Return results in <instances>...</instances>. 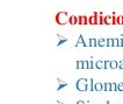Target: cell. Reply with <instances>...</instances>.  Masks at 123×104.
Returning <instances> with one entry per match:
<instances>
[{
    "label": "cell",
    "mask_w": 123,
    "mask_h": 104,
    "mask_svg": "<svg viewBox=\"0 0 123 104\" xmlns=\"http://www.w3.org/2000/svg\"><path fill=\"white\" fill-rule=\"evenodd\" d=\"M77 104H84V102H81V101H79V102H77Z\"/></svg>",
    "instance_id": "cell-27"
},
{
    "label": "cell",
    "mask_w": 123,
    "mask_h": 104,
    "mask_svg": "<svg viewBox=\"0 0 123 104\" xmlns=\"http://www.w3.org/2000/svg\"><path fill=\"white\" fill-rule=\"evenodd\" d=\"M107 47H113V39L111 37L107 39Z\"/></svg>",
    "instance_id": "cell-16"
},
{
    "label": "cell",
    "mask_w": 123,
    "mask_h": 104,
    "mask_svg": "<svg viewBox=\"0 0 123 104\" xmlns=\"http://www.w3.org/2000/svg\"><path fill=\"white\" fill-rule=\"evenodd\" d=\"M98 18H99V14L94 13L93 16L88 18V23H91V25H98Z\"/></svg>",
    "instance_id": "cell-5"
},
{
    "label": "cell",
    "mask_w": 123,
    "mask_h": 104,
    "mask_svg": "<svg viewBox=\"0 0 123 104\" xmlns=\"http://www.w3.org/2000/svg\"><path fill=\"white\" fill-rule=\"evenodd\" d=\"M88 46L89 47H98V40L94 37H91L88 40Z\"/></svg>",
    "instance_id": "cell-9"
},
{
    "label": "cell",
    "mask_w": 123,
    "mask_h": 104,
    "mask_svg": "<svg viewBox=\"0 0 123 104\" xmlns=\"http://www.w3.org/2000/svg\"><path fill=\"white\" fill-rule=\"evenodd\" d=\"M77 68H78V69H84L82 61H77Z\"/></svg>",
    "instance_id": "cell-17"
},
{
    "label": "cell",
    "mask_w": 123,
    "mask_h": 104,
    "mask_svg": "<svg viewBox=\"0 0 123 104\" xmlns=\"http://www.w3.org/2000/svg\"><path fill=\"white\" fill-rule=\"evenodd\" d=\"M79 46L86 47V42H85V40H84L82 35H79V39H78V41H77V43H75V47H79Z\"/></svg>",
    "instance_id": "cell-6"
},
{
    "label": "cell",
    "mask_w": 123,
    "mask_h": 104,
    "mask_svg": "<svg viewBox=\"0 0 123 104\" xmlns=\"http://www.w3.org/2000/svg\"><path fill=\"white\" fill-rule=\"evenodd\" d=\"M117 39H113V47H117Z\"/></svg>",
    "instance_id": "cell-25"
},
{
    "label": "cell",
    "mask_w": 123,
    "mask_h": 104,
    "mask_svg": "<svg viewBox=\"0 0 123 104\" xmlns=\"http://www.w3.org/2000/svg\"><path fill=\"white\" fill-rule=\"evenodd\" d=\"M93 87H94V80H93V78H88V82H87V91H94L93 90Z\"/></svg>",
    "instance_id": "cell-7"
},
{
    "label": "cell",
    "mask_w": 123,
    "mask_h": 104,
    "mask_svg": "<svg viewBox=\"0 0 123 104\" xmlns=\"http://www.w3.org/2000/svg\"><path fill=\"white\" fill-rule=\"evenodd\" d=\"M116 23H123V16H117L116 18Z\"/></svg>",
    "instance_id": "cell-20"
},
{
    "label": "cell",
    "mask_w": 123,
    "mask_h": 104,
    "mask_svg": "<svg viewBox=\"0 0 123 104\" xmlns=\"http://www.w3.org/2000/svg\"><path fill=\"white\" fill-rule=\"evenodd\" d=\"M68 22H70L71 25H77V23H78V18H77L75 15H71V16L68 18Z\"/></svg>",
    "instance_id": "cell-10"
},
{
    "label": "cell",
    "mask_w": 123,
    "mask_h": 104,
    "mask_svg": "<svg viewBox=\"0 0 123 104\" xmlns=\"http://www.w3.org/2000/svg\"><path fill=\"white\" fill-rule=\"evenodd\" d=\"M87 82L88 78H79L75 83V88L79 91H87Z\"/></svg>",
    "instance_id": "cell-1"
},
{
    "label": "cell",
    "mask_w": 123,
    "mask_h": 104,
    "mask_svg": "<svg viewBox=\"0 0 123 104\" xmlns=\"http://www.w3.org/2000/svg\"><path fill=\"white\" fill-rule=\"evenodd\" d=\"M109 104H110V103H109Z\"/></svg>",
    "instance_id": "cell-29"
},
{
    "label": "cell",
    "mask_w": 123,
    "mask_h": 104,
    "mask_svg": "<svg viewBox=\"0 0 123 104\" xmlns=\"http://www.w3.org/2000/svg\"><path fill=\"white\" fill-rule=\"evenodd\" d=\"M105 69H108V68H110V61H105Z\"/></svg>",
    "instance_id": "cell-21"
},
{
    "label": "cell",
    "mask_w": 123,
    "mask_h": 104,
    "mask_svg": "<svg viewBox=\"0 0 123 104\" xmlns=\"http://www.w3.org/2000/svg\"><path fill=\"white\" fill-rule=\"evenodd\" d=\"M92 68H95V66L92 61H88V69H92Z\"/></svg>",
    "instance_id": "cell-23"
},
{
    "label": "cell",
    "mask_w": 123,
    "mask_h": 104,
    "mask_svg": "<svg viewBox=\"0 0 123 104\" xmlns=\"http://www.w3.org/2000/svg\"><path fill=\"white\" fill-rule=\"evenodd\" d=\"M103 22H105L106 25H111V23L116 25V18H115V16L107 15V16H105V18H103Z\"/></svg>",
    "instance_id": "cell-3"
},
{
    "label": "cell",
    "mask_w": 123,
    "mask_h": 104,
    "mask_svg": "<svg viewBox=\"0 0 123 104\" xmlns=\"http://www.w3.org/2000/svg\"><path fill=\"white\" fill-rule=\"evenodd\" d=\"M105 104H109V102H106V103H105Z\"/></svg>",
    "instance_id": "cell-28"
},
{
    "label": "cell",
    "mask_w": 123,
    "mask_h": 104,
    "mask_svg": "<svg viewBox=\"0 0 123 104\" xmlns=\"http://www.w3.org/2000/svg\"><path fill=\"white\" fill-rule=\"evenodd\" d=\"M65 85H68V84H66V83H62V85L59 87V88H58V90H59V89H62L63 87H65Z\"/></svg>",
    "instance_id": "cell-26"
},
{
    "label": "cell",
    "mask_w": 123,
    "mask_h": 104,
    "mask_svg": "<svg viewBox=\"0 0 123 104\" xmlns=\"http://www.w3.org/2000/svg\"><path fill=\"white\" fill-rule=\"evenodd\" d=\"M103 91H110V83H102Z\"/></svg>",
    "instance_id": "cell-13"
},
{
    "label": "cell",
    "mask_w": 123,
    "mask_h": 104,
    "mask_svg": "<svg viewBox=\"0 0 123 104\" xmlns=\"http://www.w3.org/2000/svg\"><path fill=\"white\" fill-rule=\"evenodd\" d=\"M110 68H111V69H116L117 68V61H110Z\"/></svg>",
    "instance_id": "cell-15"
},
{
    "label": "cell",
    "mask_w": 123,
    "mask_h": 104,
    "mask_svg": "<svg viewBox=\"0 0 123 104\" xmlns=\"http://www.w3.org/2000/svg\"><path fill=\"white\" fill-rule=\"evenodd\" d=\"M117 91H123V83H117Z\"/></svg>",
    "instance_id": "cell-19"
},
{
    "label": "cell",
    "mask_w": 123,
    "mask_h": 104,
    "mask_svg": "<svg viewBox=\"0 0 123 104\" xmlns=\"http://www.w3.org/2000/svg\"><path fill=\"white\" fill-rule=\"evenodd\" d=\"M82 66L84 69H88V61H82Z\"/></svg>",
    "instance_id": "cell-22"
},
{
    "label": "cell",
    "mask_w": 123,
    "mask_h": 104,
    "mask_svg": "<svg viewBox=\"0 0 123 104\" xmlns=\"http://www.w3.org/2000/svg\"><path fill=\"white\" fill-rule=\"evenodd\" d=\"M110 91H117V83H110Z\"/></svg>",
    "instance_id": "cell-14"
},
{
    "label": "cell",
    "mask_w": 123,
    "mask_h": 104,
    "mask_svg": "<svg viewBox=\"0 0 123 104\" xmlns=\"http://www.w3.org/2000/svg\"><path fill=\"white\" fill-rule=\"evenodd\" d=\"M93 90L94 91H102V83H94V87H93Z\"/></svg>",
    "instance_id": "cell-11"
},
{
    "label": "cell",
    "mask_w": 123,
    "mask_h": 104,
    "mask_svg": "<svg viewBox=\"0 0 123 104\" xmlns=\"http://www.w3.org/2000/svg\"><path fill=\"white\" fill-rule=\"evenodd\" d=\"M88 23V18L85 15L78 16V25H87Z\"/></svg>",
    "instance_id": "cell-4"
},
{
    "label": "cell",
    "mask_w": 123,
    "mask_h": 104,
    "mask_svg": "<svg viewBox=\"0 0 123 104\" xmlns=\"http://www.w3.org/2000/svg\"><path fill=\"white\" fill-rule=\"evenodd\" d=\"M95 68H98V69H102V68H105V63H103V61H98V62H95Z\"/></svg>",
    "instance_id": "cell-12"
},
{
    "label": "cell",
    "mask_w": 123,
    "mask_h": 104,
    "mask_svg": "<svg viewBox=\"0 0 123 104\" xmlns=\"http://www.w3.org/2000/svg\"><path fill=\"white\" fill-rule=\"evenodd\" d=\"M56 21H57L58 23H61V25L66 23V22L68 21V14L65 13V12H61V13H58L57 14V16H56Z\"/></svg>",
    "instance_id": "cell-2"
},
{
    "label": "cell",
    "mask_w": 123,
    "mask_h": 104,
    "mask_svg": "<svg viewBox=\"0 0 123 104\" xmlns=\"http://www.w3.org/2000/svg\"><path fill=\"white\" fill-rule=\"evenodd\" d=\"M117 42H118V43H117V47H123V39L122 37H118V39H117Z\"/></svg>",
    "instance_id": "cell-18"
},
{
    "label": "cell",
    "mask_w": 123,
    "mask_h": 104,
    "mask_svg": "<svg viewBox=\"0 0 123 104\" xmlns=\"http://www.w3.org/2000/svg\"><path fill=\"white\" fill-rule=\"evenodd\" d=\"M98 47H107V39H99L98 40Z\"/></svg>",
    "instance_id": "cell-8"
},
{
    "label": "cell",
    "mask_w": 123,
    "mask_h": 104,
    "mask_svg": "<svg viewBox=\"0 0 123 104\" xmlns=\"http://www.w3.org/2000/svg\"><path fill=\"white\" fill-rule=\"evenodd\" d=\"M117 68H120V69H123V61H120V62H117Z\"/></svg>",
    "instance_id": "cell-24"
}]
</instances>
